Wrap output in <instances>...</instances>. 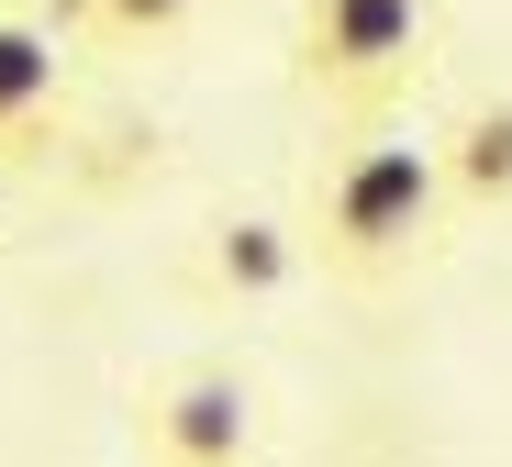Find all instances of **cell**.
Instances as JSON below:
<instances>
[{
  "label": "cell",
  "instance_id": "52a82bcc",
  "mask_svg": "<svg viewBox=\"0 0 512 467\" xmlns=\"http://www.w3.org/2000/svg\"><path fill=\"white\" fill-rule=\"evenodd\" d=\"M78 12H90L112 45L156 56V45H179V34H190V12H201V0H78Z\"/></svg>",
  "mask_w": 512,
  "mask_h": 467
},
{
  "label": "cell",
  "instance_id": "5b68a950",
  "mask_svg": "<svg viewBox=\"0 0 512 467\" xmlns=\"http://www.w3.org/2000/svg\"><path fill=\"white\" fill-rule=\"evenodd\" d=\"M435 167H446L457 212H512V101H468L435 134Z\"/></svg>",
  "mask_w": 512,
  "mask_h": 467
},
{
  "label": "cell",
  "instance_id": "8992f818",
  "mask_svg": "<svg viewBox=\"0 0 512 467\" xmlns=\"http://www.w3.org/2000/svg\"><path fill=\"white\" fill-rule=\"evenodd\" d=\"M290 267H312V256H301V223L234 212V223L212 234V290H234V301H268V290H290Z\"/></svg>",
  "mask_w": 512,
  "mask_h": 467
},
{
  "label": "cell",
  "instance_id": "277c9868",
  "mask_svg": "<svg viewBox=\"0 0 512 467\" xmlns=\"http://www.w3.org/2000/svg\"><path fill=\"white\" fill-rule=\"evenodd\" d=\"M56 101H67V56H56V34L23 23V12H0V156L34 145V134L56 123Z\"/></svg>",
  "mask_w": 512,
  "mask_h": 467
},
{
  "label": "cell",
  "instance_id": "7a4b0ae2",
  "mask_svg": "<svg viewBox=\"0 0 512 467\" xmlns=\"http://www.w3.org/2000/svg\"><path fill=\"white\" fill-rule=\"evenodd\" d=\"M423 34H435L423 0H301L290 12V89L334 123H379L423 67Z\"/></svg>",
  "mask_w": 512,
  "mask_h": 467
},
{
  "label": "cell",
  "instance_id": "6da1fadb",
  "mask_svg": "<svg viewBox=\"0 0 512 467\" xmlns=\"http://www.w3.org/2000/svg\"><path fill=\"white\" fill-rule=\"evenodd\" d=\"M457 201H446V167H435V134H390V123H357L346 145L323 156L312 201H301V256L323 278H357V290H379V278L423 267L446 245Z\"/></svg>",
  "mask_w": 512,
  "mask_h": 467
},
{
  "label": "cell",
  "instance_id": "3957f363",
  "mask_svg": "<svg viewBox=\"0 0 512 467\" xmlns=\"http://www.w3.org/2000/svg\"><path fill=\"white\" fill-rule=\"evenodd\" d=\"M134 445H145V467H245L256 456V401H245L234 367H179L145 401Z\"/></svg>",
  "mask_w": 512,
  "mask_h": 467
}]
</instances>
